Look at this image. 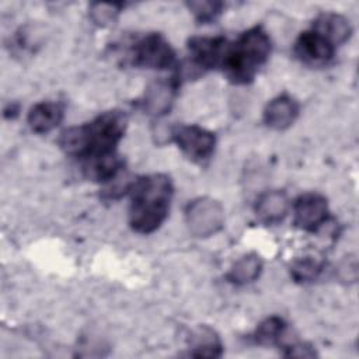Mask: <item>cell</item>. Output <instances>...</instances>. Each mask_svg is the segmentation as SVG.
<instances>
[{
    "label": "cell",
    "instance_id": "6da1fadb",
    "mask_svg": "<svg viewBox=\"0 0 359 359\" xmlns=\"http://www.w3.org/2000/svg\"><path fill=\"white\" fill-rule=\"evenodd\" d=\"M128 118L122 111H107L93 121L65 129L59 137L60 149L83 163L116 153Z\"/></svg>",
    "mask_w": 359,
    "mask_h": 359
},
{
    "label": "cell",
    "instance_id": "7a4b0ae2",
    "mask_svg": "<svg viewBox=\"0 0 359 359\" xmlns=\"http://www.w3.org/2000/svg\"><path fill=\"white\" fill-rule=\"evenodd\" d=\"M129 224L139 234L156 231L167 219L174 187L165 174H149L129 184Z\"/></svg>",
    "mask_w": 359,
    "mask_h": 359
},
{
    "label": "cell",
    "instance_id": "3957f363",
    "mask_svg": "<svg viewBox=\"0 0 359 359\" xmlns=\"http://www.w3.org/2000/svg\"><path fill=\"white\" fill-rule=\"evenodd\" d=\"M271 38L262 27L244 31L231 45H226L220 67L234 84H248L271 55Z\"/></svg>",
    "mask_w": 359,
    "mask_h": 359
},
{
    "label": "cell",
    "instance_id": "277c9868",
    "mask_svg": "<svg viewBox=\"0 0 359 359\" xmlns=\"http://www.w3.org/2000/svg\"><path fill=\"white\" fill-rule=\"evenodd\" d=\"M130 63L143 69L164 70L175 66V50L158 32H150L136 39L129 50Z\"/></svg>",
    "mask_w": 359,
    "mask_h": 359
},
{
    "label": "cell",
    "instance_id": "5b68a950",
    "mask_svg": "<svg viewBox=\"0 0 359 359\" xmlns=\"http://www.w3.org/2000/svg\"><path fill=\"white\" fill-rule=\"evenodd\" d=\"M185 223L194 237L208 238L223 229L224 209L222 203L213 198H196L189 202L185 209Z\"/></svg>",
    "mask_w": 359,
    "mask_h": 359
},
{
    "label": "cell",
    "instance_id": "8992f818",
    "mask_svg": "<svg viewBox=\"0 0 359 359\" xmlns=\"http://www.w3.org/2000/svg\"><path fill=\"white\" fill-rule=\"evenodd\" d=\"M172 142L180 150L195 163H205L215 151V135L198 125H181L171 133Z\"/></svg>",
    "mask_w": 359,
    "mask_h": 359
},
{
    "label": "cell",
    "instance_id": "52a82bcc",
    "mask_svg": "<svg viewBox=\"0 0 359 359\" xmlns=\"http://www.w3.org/2000/svg\"><path fill=\"white\" fill-rule=\"evenodd\" d=\"M293 216L296 227L316 233L328 220L330 210L327 199L314 192L303 194L293 203Z\"/></svg>",
    "mask_w": 359,
    "mask_h": 359
},
{
    "label": "cell",
    "instance_id": "ba28073f",
    "mask_svg": "<svg viewBox=\"0 0 359 359\" xmlns=\"http://www.w3.org/2000/svg\"><path fill=\"white\" fill-rule=\"evenodd\" d=\"M293 50L302 63L311 67H321L334 57L335 46L310 28L299 35Z\"/></svg>",
    "mask_w": 359,
    "mask_h": 359
},
{
    "label": "cell",
    "instance_id": "9c48e42d",
    "mask_svg": "<svg viewBox=\"0 0 359 359\" xmlns=\"http://www.w3.org/2000/svg\"><path fill=\"white\" fill-rule=\"evenodd\" d=\"M226 39L223 36H194L188 41L191 65L201 72L220 65Z\"/></svg>",
    "mask_w": 359,
    "mask_h": 359
},
{
    "label": "cell",
    "instance_id": "30bf717a",
    "mask_svg": "<svg viewBox=\"0 0 359 359\" xmlns=\"http://www.w3.org/2000/svg\"><path fill=\"white\" fill-rule=\"evenodd\" d=\"M178 81L172 79L170 80H157L147 86L140 105L147 115L151 116H163L170 112L175 95H177Z\"/></svg>",
    "mask_w": 359,
    "mask_h": 359
},
{
    "label": "cell",
    "instance_id": "8fae6325",
    "mask_svg": "<svg viewBox=\"0 0 359 359\" xmlns=\"http://www.w3.org/2000/svg\"><path fill=\"white\" fill-rule=\"evenodd\" d=\"M299 115V104L287 94L275 97L268 102L264 109V122L275 129L283 130L287 129L296 121Z\"/></svg>",
    "mask_w": 359,
    "mask_h": 359
},
{
    "label": "cell",
    "instance_id": "7c38bea8",
    "mask_svg": "<svg viewBox=\"0 0 359 359\" xmlns=\"http://www.w3.org/2000/svg\"><path fill=\"white\" fill-rule=\"evenodd\" d=\"M311 29L324 36L334 46L346 42L352 35L349 20L338 13H321L313 21Z\"/></svg>",
    "mask_w": 359,
    "mask_h": 359
},
{
    "label": "cell",
    "instance_id": "4fadbf2b",
    "mask_svg": "<svg viewBox=\"0 0 359 359\" xmlns=\"http://www.w3.org/2000/svg\"><path fill=\"white\" fill-rule=\"evenodd\" d=\"M289 212V199L283 191L272 189L264 192L255 203V213L265 224H275L285 219Z\"/></svg>",
    "mask_w": 359,
    "mask_h": 359
},
{
    "label": "cell",
    "instance_id": "5bb4252c",
    "mask_svg": "<svg viewBox=\"0 0 359 359\" xmlns=\"http://www.w3.org/2000/svg\"><path fill=\"white\" fill-rule=\"evenodd\" d=\"M63 119V108L57 102L42 101L35 104L27 116V122L32 132L48 133L55 129Z\"/></svg>",
    "mask_w": 359,
    "mask_h": 359
},
{
    "label": "cell",
    "instance_id": "9a60e30c",
    "mask_svg": "<svg viewBox=\"0 0 359 359\" xmlns=\"http://www.w3.org/2000/svg\"><path fill=\"white\" fill-rule=\"evenodd\" d=\"M189 355L196 358H219L223 353V345L216 332L209 327H198L189 339Z\"/></svg>",
    "mask_w": 359,
    "mask_h": 359
},
{
    "label": "cell",
    "instance_id": "2e32d148",
    "mask_svg": "<svg viewBox=\"0 0 359 359\" xmlns=\"http://www.w3.org/2000/svg\"><path fill=\"white\" fill-rule=\"evenodd\" d=\"M123 168V161L118 156V153L93 158L90 161L83 163L84 174L97 182H108L115 180L118 172Z\"/></svg>",
    "mask_w": 359,
    "mask_h": 359
},
{
    "label": "cell",
    "instance_id": "e0dca14e",
    "mask_svg": "<svg viewBox=\"0 0 359 359\" xmlns=\"http://www.w3.org/2000/svg\"><path fill=\"white\" fill-rule=\"evenodd\" d=\"M262 271L261 258L251 252L238 258L230 268L226 278L234 285H247L254 282Z\"/></svg>",
    "mask_w": 359,
    "mask_h": 359
},
{
    "label": "cell",
    "instance_id": "ac0fdd59",
    "mask_svg": "<svg viewBox=\"0 0 359 359\" xmlns=\"http://www.w3.org/2000/svg\"><path fill=\"white\" fill-rule=\"evenodd\" d=\"M286 332V323L283 318L278 316H271L265 318L254 331L252 339L258 345L269 346V345H278L280 344V339L283 338Z\"/></svg>",
    "mask_w": 359,
    "mask_h": 359
},
{
    "label": "cell",
    "instance_id": "d6986e66",
    "mask_svg": "<svg viewBox=\"0 0 359 359\" xmlns=\"http://www.w3.org/2000/svg\"><path fill=\"white\" fill-rule=\"evenodd\" d=\"M321 271H323V261L311 255L296 259L290 266V275L296 282L314 280Z\"/></svg>",
    "mask_w": 359,
    "mask_h": 359
},
{
    "label": "cell",
    "instance_id": "ffe728a7",
    "mask_svg": "<svg viewBox=\"0 0 359 359\" xmlns=\"http://www.w3.org/2000/svg\"><path fill=\"white\" fill-rule=\"evenodd\" d=\"M122 6L116 3H93L90 6V18L100 27H109L115 24Z\"/></svg>",
    "mask_w": 359,
    "mask_h": 359
},
{
    "label": "cell",
    "instance_id": "44dd1931",
    "mask_svg": "<svg viewBox=\"0 0 359 359\" xmlns=\"http://www.w3.org/2000/svg\"><path fill=\"white\" fill-rule=\"evenodd\" d=\"M187 6L195 15L196 21L202 24L215 21L223 8V3L220 1H189Z\"/></svg>",
    "mask_w": 359,
    "mask_h": 359
},
{
    "label": "cell",
    "instance_id": "7402d4cb",
    "mask_svg": "<svg viewBox=\"0 0 359 359\" xmlns=\"http://www.w3.org/2000/svg\"><path fill=\"white\" fill-rule=\"evenodd\" d=\"M285 356H294V358H313L316 356V351L303 342H294L292 345H286L285 348Z\"/></svg>",
    "mask_w": 359,
    "mask_h": 359
}]
</instances>
